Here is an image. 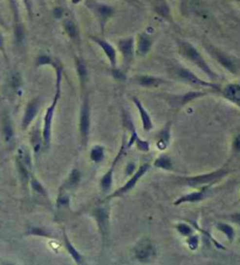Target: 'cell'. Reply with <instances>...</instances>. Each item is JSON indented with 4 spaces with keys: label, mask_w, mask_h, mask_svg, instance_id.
Here are the masks:
<instances>
[{
    "label": "cell",
    "mask_w": 240,
    "mask_h": 265,
    "mask_svg": "<svg viewBox=\"0 0 240 265\" xmlns=\"http://www.w3.org/2000/svg\"><path fill=\"white\" fill-rule=\"evenodd\" d=\"M55 93H54L53 99L51 104L46 109L45 115L42 118V126L41 133L43 139V151H48L52 145V136H53V122L55 111L59 104L60 97H61V89H62V81H63V65L56 68L55 70Z\"/></svg>",
    "instance_id": "cell-1"
},
{
    "label": "cell",
    "mask_w": 240,
    "mask_h": 265,
    "mask_svg": "<svg viewBox=\"0 0 240 265\" xmlns=\"http://www.w3.org/2000/svg\"><path fill=\"white\" fill-rule=\"evenodd\" d=\"M230 168L227 165L215 169L212 172L202 173L197 175H190V177H177L175 178V182L181 186L191 187V188H199L203 186H213L215 183L224 179L230 174Z\"/></svg>",
    "instance_id": "cell-2"
},
{
    "label": "cell",
    "mask_w": 240,
    "mask_h": 265,
    "mask_svg": "<svg viewBox=\"0 0 240 265\" xmlns=\"http://www.w3.org/2000/svg\"><path fill=\"white\" fill-rule=\"evenodd\" d=\"M178 50L184 59H186L187 61L193 63L199 70L203 71V73L211 80V82L216 83V81L219 80L218 74L211 68V66L207 63L206 60L204 59V56L202 55L201 51H199L192 43L186 41V40H178Z\"/></svg>",
    "instance_id": "cell-3"
},
{
    "label": "cell",
    "mask_w": 240,
    "mask_h": 265,
    "mask_svg": "<svg viewBox=\"0 0 240 265\" xmlns=\"http://www.w3.org/2000/svg\"><path fill=\"white\" fill-rule=\"evenodd\" d=\"M32 152L25 146H20L17 151L14 163H16V169L18 173L19 181L24 191L30 189L31 175L33 174V160H32Z\"/></svg>",
    "instance_id": "cell-4"
},
{
    "label": "cell",
    "mask_w": 240,
    "mask_h": 265,
    "mask_svg": "<svg viewBox=\"0 0 240 265\" xmlns=\"http://www.w3.org/2000/svg\"><path fill=\"white\" fill-rule=\"evenodd\" d=\"M92 129V104L89 99V93L82 95L79 112V137L80 145L82 149L88 146L89 137H91Z\"/></svg>",
    "instance_id": "cell-5"
},
{
    "label": "cell",
    "mask_w": 240,
    "mask_h": 265,
    "mask_svg": "<svg viewBox=\"0 0 240 265\" xmlns=\"http://www.w3.org/2000/svg\"><path fill=\"white\" fill-rule=\"evenodd\" d=\"M170 73L175 75L176 79H178L179 81H183V82H186L187 84L193 85V86H198V88L202 89H210L212 91H217L219 93L222 89V86L218 84V83L215 82H209V81H205L201 77L197 76L195 73L190 70V69L183 67V66H172V68L170 69Z\"/></svg>",
    "instance_id": "cell-6"
},
{
    "label": "cell",
    "mask_w": 240,
    "mask_h": 265,
    "mask_svg": "<svg viewBox=\"0 0 240 265\" xmlns=\"http://www.w3.org/2000/svg\"><path fill=\"white\" fill-rule=\"evenodd\" d=\"M91 216L96 223L101 236V242H102V247L105 248L109 240V235H111V207H109L108 202L95 207L92 210Z\"/></svg>",
    "instance_id": "cell-7"
},
{
    "label": "cell",
    "mask_w": 240,
    "mask_h": 265,
    "mask_svg": "<svg viewBox=\"0 0 240 265\" xmlns=\"http://www.w3.org/2000/svg\"><path fill=\"white\" fill-rule=\"evenodd\" d=\"M150 168H151V164H149V163H144V164H142L141 166H138L134 174L130 175V178L126 181V182H124L123 186H121L120 188L116 189L115 192L109 193V194L107 195V198L105 200L106 202L112 200V199L122 198V197H124V195L129 194V193L135 188L136 185L140 182L142 178H143L144 175L149 172Z\"/></svg>",
    "instance_id": "cell-8"
},
{
    "label": "cell",
    "mask_w": 240,
    "mask_h": 265,
    "mask_svg": "<svg viewBox=\"0 0 240 265\" xmlns=\"http://www.w3.org/2000/svg\"><path fill=\"white\" fill-rule=\"evenodd\" d=\"M85 5L91 11V13H92V16L95 17L101 28V32L105 33L107 24L114 17L115 8L111 5L105 4V2L97 1V0H85Z\"/></svg>",
    "instance_id": "cell-9"
},
{
    "label": "cell",
    "mask_w": 240,
    "mask_h": 265,
    "mask_svg": "<svg viewBox=\"0 0 240 265\" xmlns=\"http://www.w3.org/2000/svg\"><path fill=\"white\" fill-rule=\"evenodd\" d=\"M210 91L212 90H210V89H202V90H191L179 95H166V96H164V99L166 100L170 108L173 109L175 111H179L185 105L189 104V103L209 95Z\"/></svg>",
    "instance_id": "cell-10"
},
{
    "label": "cell",
    "mask_w": 240,
    "mask_h": 265,
    "mask_svg": "<svg viewBox=\"0 0 240 265\" xmlns=\"http://www.w3.org/2000/svg\"><path fill=\"white\" fill-rule=\"evenodd\" d=\"M8 7L12 14V25H13V37L14 43L17 47H22L26 40V28L24 21L21 19L18 0H7Z\"/></svg>",
    "instance_id": "cell-11"
},
{
    "label": "cell",
    "mask_w": 240,
    "mask_h": 265,
    "mask_svg": "<svg viewBox=\"0 0 240 265\" xmlns=\"http://www.w3.org/2000/svg\"><path fill=\"white\" fill-rule=\"evenodd\" d=\"M127 137L123 136L122 138V143H121L120 149H118L117 154L115 155L114 160H112L111 167L107 169V172L102 175V178L100 179V189L102 191L103 194L108 195L109 193L111 192L112 188V183H114V173H115V168H116L118 161L122 159V157L126 153L127 151Z\"/></svg>",
    "instance_id": "cell-12"
},
{
    "label": "cell",
    "mask_w": 240,
    "mask_h": 265,
    "mask_svg": "<svg viewBox=\"0 0 240 265\" xmlns=\"http://www.w3.org/2000/svg\"><path fill=\"white\" fill-rule=\"evenodd\" d=\"M117 50L120 51L121 56H122V67H121L120 69L124 74H127L129 71L130 67H131L132 61H134L136 56L135 37L127 36L118 40Z\"/></svg>",
    "instance_id": "cell-13"
},
{
    "label": "cell",
    "mask_w": 240,
    "mask_h": 265,
    "mask_svg": "<svg viewBox=\"0 0 240 265\" xmlns=\"http://www.w3.org/2000/svg\"><path fill=\"white\" fill-rule=\"evenodd\" d=\"M134 257L141 263H150L157 257V249H156L154 242L150 240L149 237L141 238L137 243L135 244L134 249Z\"/></svg>",
    "instance_id": "cell-14"
},
{
    "label": "cell",
    "mask_w": 240,
    "mask_h": 265,
    "mask_svg": "<svg viewBox=\"0 0 240 265\" xmlns=\"http://www.w3.org/2000/svg\"><path fill=\"white\" fill-rule=\"evenodd\" d=\"M203 45L205 50H207V53H209L210 55L222 66V67H224L226 70H228L232 74H236L237 71H238V65H237L236 60H234L231 55H228L226 51L222 50L221 48L216 47V46L211 45L209 42L203 41Z\"/></svg>",
    "instance_id": "cell-15"
},
{
    "label": "cell",
    "mask_w": 240,
    "mask_h": 265,
    "mask_svg": "<svg viewBox=\"0 0 240 265\" xmlns=\"http://www.w3.org/2000/svg\"><path fill=\"white\" fill-rule=\"evenodd\" d=\"M40 108H41V97L40 96L33 97V99L28 100V103L25 106L24 115H22L21 124H20L22 131L28 130V128L32 125V123L34 122L37 114H39Z\"/></svg>",
    "instance_id": "cell-16"
},
{
    "label": "cell",
    "mask_w": 240,
    "mask_h": 265,
    "mask_svg": "<svg viewBox=\"0 0 240 265\" xmlns=\"http://www.w3.org/2000/svg\"><path fill=\"white\" fill-rule=\"evenodd\" d=\"M89 40L95 43L100 50H102L103 54H105L106 59L108 60L109 65H111V69H116L117 67V50L111 45V42L107 41L106 39L101 36L92 35L89 36Z\"/></svg>",
    "instance_id": "cell-17"
},
{
    "label": "cell",
    "mask_w": 240,
    "mask_h": 265,
    "mask_svg": "<svg viewBox=\"0 0 240 265\" xmlns=\"http://www.w3.org/2000/svg\"><path fill=\"white\" fill-rule=\"evenodd\" d=\"M0 128H1V136L5 144L10 146L13 145L14 140H16V128H14V123L8 110L2 111Z\"/></svg>",
    "instance_id": "cell-18"
},
{
    "label": "cell",
    "mask_w": 240,
    "mask_h": 265,
    "mask_svg": "<svg viewBox=\"0 0 240 265\" xmlns=\"http://www.w3.org/2000/svg\"><path fill=\"white\" fill-rule=\"evenodd\" d=\"M211 187L212 186L199 187L197 191H193V192L187 193V194L182 195V197H179L177 200L173 202V206H181V204H184V203L202 202V201L205 200V199L209 197Z\"/></svg>",
    "instance_id": "cell-19"
},
{
    "label": "cell",
    "mask_w": 240,
    "mask_h": 265,
    "mask_svg": "<svg viewBox=\"0 0 240 265\" xmlns=\"http://www.w3.org/2000/svg\"><path fill=\"white\" fill-rule=\"evenodd\" d=\"M154 37L147 32H142V33L138 34L137 37H135L136 56L144 57L148 55L152 46H154Z\"/></svg>",
    "instance_id": "cell-20"
},
{
    "label": "cell",
    "mask_w": 240,
    "mask_h": 265,
    "mask_svg": "<svg viewBox=\"0 0 240 265\" xmlns=\"http://www.w3.org/2000/svg\"><path fill=\"white\" fill-rule=\"evenodd\" d=\"M30 191L32 193L34 198L37 199V200L43 201L46 202L47 206H51V198H50V193H48L47 188L42 185V182L37 179V177L36 174L31 175V180H30Z\"/></svg>",
    "instance_id": "cell-21"
},
{
    "label": "cell",
    "mask_w": 240,
    "mask_h": 265,
    "mask_svg": "<svg viewBox=\"0 0 240 265\" xmlns=\"http://www.w3.org/2000/svg\"><path fill=\"white\" fill-rule=\"evenodd\" d=\"M136 85L143 86V88H160L170 83L169 81L162 79V77L152 76V75H135L130 79Z\"/></svg>",
    "instance_id": "cell-22"
},
{
    "label": "cell",
    "mask_w": 240,
    "mask_h": 265,
    "mask_svg": "<svg viewBox=\"0 0 240 265\" xmlns=\"http://www.w3.org/2000/svg\"><path fill=\"white\" fill-rule=\"evenodd\" d=\"M75 69H76L77 79H79L81 96L88 93V82H89V75L88 69H87L85 60L81 56L75 55Z\"/></svg>",
    "instance_id": "cell-23"
},
{
    "label": "cell",
    "mask_w": 240,
    "mask_h": 265,
    "mask_svg": "<svg viewBox=\"0 0 240 265\" xmlns=\"http://www.w3.org/2000/svg\"><path fill=\"white\" fill-rule=\"evenodd\" d=\"M61 240L63 243V248H65V250L67 251V253L69 256H71V258L73 259L75 262V264L76 265H86V258L85 256L81 253L79 250L76 249V247L74 246L73 243H72L71 238H69V236L67 234V232H66L65 228H62V234H61Z\"/></svg>",
    "instance_id": "cell-24"
},
{
    "label": "cell",
    "mask_w": 240,
    "mask_h": 265,
    "mask_svg": "<svg viewBox=\"0 0 240 265\" xmlns=\"http://www.w3.org/2000/svg\"><path fill=\"white\" fill-rule=\"evenodd\" d=\"M62 28L63 31H65L66 35L68 36V39L71 40L72 42L75 43L76 46L81 45L80 28L74 19H72L71 17L62 18Z\"/></svg>",
    "instance_id": "cell-25"
},
{
    "label": "cell",
    "mask_w": 240,
    "mask_h": 265,
    "mask_svg": "<svg viewBox=\"0 0 240 265\" xmlns=\"http://www.w3.org/2000/svg\"><path fill=\"white\" fill-rule=\"evenodd\" d=\"M171 129H172V119L164 124V126L160 130V132L156 136V148L161 152L166 151L171 143Z\"/></svg>",
    "instance_id": "cell-26"
},
{
    "label": "cell",
    "mask_w": 240,
    "mask_h": 265,
    "mask_svg": "<svg viewBox=\"0 0 240 265\" xmlns=\"http://www.w3.org/2000/svg\"><path fill=\"white\" fill-rule=\"evenodd\" d=\"M132 103H134L135 108L137 109L138 114L141 117V123H142V129L144 132H150L154 129V122H152V118L150 116L148 110L146 109V106L143 105V103L141 102V99L138 97H132L131 99Z\"/></svg>",
    "instance_id": "cell-27"
},
{
    "label": "cell",
    "mask_w": 240,
    "mask_h": 265,
    "mask_svg": "<svg viewBox=\"0 0 240 265\" xmlns=\"http://www.w3.org/2000/svg\"><path fill=\"white\" fill-rule=\"evenodd\" d=\"M30 145H31V152L34 158H37L40 153L43 151V139L41 129L39 126H36L30 133Z\"/></svg>",
    "instance_id": "cell-28"
},
{
    "label": "cell",
    "mask_w": 240,
    "mask_h": 265,
    "mask_svg": "<svg viewBox=\"0 0 240 265\" xmlns=\"http://www.w3.org/2000/svg\"><path fill=\"white\" fill-rule=\"evenodd\" d=\"M219 93L228 102L233 103V104L238 105L240 108V84L239 83H228L221 89Z\"/></svg>",
    "instance_id": "cell-29"
},
{
    "label": "cell",
    "mask_w": 240,
    "mask_h": 265,
    "mask_svg": "<svg viewBox=\"0 0 240 265\" xmlns=\"http://www.w3.org/2000/svg\"><path fill=\"white\" fill-rule=\"evenodd\" d=\"M82 177H83L82 172H81L77 167H73V168L71 169V172H69V174L67 175V178L65 179V181L60 185V187L67 189L68 192H73L74 189H76L77 187L80 186L81 181H82Z\"/></svg>",
    "instance_id": "cell-30"
},
{
    "label": "cell",
    "mask_w": 240,
    "mask_h": 265,
    "mask_svg": "<svg viewBox=\"0 0 240 265\" xmlns=\"http://www.w3.org/2000/svg\"><path fill=\"white\" fill-rule=\"evenodd\" d=\"M151 8L156 16L161 17L162 19L166 20V21L169 22L173 21L171 8H170V5L169 2H167V0H152Z\"/></svg>",
    "instance_id": "cell-31"
},
{
    "label": "cell",
    "mask_w": 240,
    "mask_h": 265,
    "mask_svg": "<svg viewBox=\"0 0 240 265\" xmlns=\"http://www.w3.org/2000/svg\"><path fill=\"white\" fill-rule=\"evenodd\" d=\"M71 209V192L67 189L59 187L57 191L56 200H55V212L56 214L59 213L66 212V210Z\"/></svg>",
    "instance_id": "cell-32"
},
{
    "label": "cell",
    "mask_w": 240,
    "mask_h": 265,
    "mask_svg": "<svg viewBox=\"0 0 240 265\" xmlns=\"http://www.w3.org/2000/svg\"><path fill=\"white\" fill-rule=\"evenodd\" d=\"M25 236L41 238H59V236L54 234V232H52L47 227L42 226H28L25 230Z\"/></svg>",
    "instance_id": "cell-33"
},
{
    "label": "cell",
    "mask_w": 240,
    "mask_h": 265,
    "mask_svg": "<svg viewBox=\"0 0 240 265\" xmlns=\"http://www.w3.org/2000/svg\"><path fill=\"white\" fill-rule=\"evenodd\" d=\"M61 65L62 63L60 62L59 60L55 59V57H53L47 53L39 54V55L36 57V60H34V67H36L37 69L41 68V67H46V66H50V67H52L54 69V70H55V69L59 68Z\"/></svg>",
    "instance_id": "cell-34"
},
{
    "label": "cell",
    "mask_w": 240,
    "mask_h": 265,
    "mask_svg": "<svg viewBox=\"0 0 240 265\" xmlns=\"http://www.w3.org/2000/svg\"><path fill=\"white\" fill-rule=\"evenodd\" d=\"M152 166L156 167V168L163 169V171H167V172L175 171L173 161L171 159V157L167 154L158 155V157L154 160V163H152Z\"/></svg>",
    "instance_id": "cell-35"
},
{
    "label": "cell",
    "mask_w": 240,
    "mask_h": 265,
    "mask_svg": "<svg viewBox=\"0 0 240 265\" xmlns=\"http://www.w3.org/2000/svg\"><path fill=\"white\" fill-rule=\"evenodd\" d=\"M106 158V148L103 145H94L89 151V159L94 164H101Z\"/></svg>",
    "instance_id": "cell-36"
},
{
    "label": "cell",
    "mask_w": 240,
    "mask_h": 265,
    "mask_svg": "<svg viewBox=\"0 0 240 265\" xmlns=\"http://www.w3.org/2000/svg\"><path fill=\"white\" fill-rule=\"evenodd\" d=\"M7 85L13 94H16V95L20 94V91H21V88H22L21 75H20L18 71H17V73L11 74L10 77H8Z\"/></svg>",
    "instance_id": "cell-37"
},
{
    "label": "cell",
    "mask_w": 240,
    "mask_h": 265,
    "mask_svg": "<svg viewBox=\"0 0 240 265\" xmlns=\"http://www.w3.org/2000/svg\"><path fill=\"white\" fill-rule=\"evenodd\" d=\"M216 228L226 236L228 242L234 241V237H236V232H234L233 227L231 226V224L225 223V222H218L216 224Z\"/></svg>",
    "instance_id": "cell-38"
},
{
    "label": "cell",
    "mask_w": 240,
    "mask_h": 265,
    "mask_svg": "<svg viewBox=\"0 0 240 265\" xmlns=\"http://www.w3.org/2000/svg\"><path fill=\"white\" fill-rule=\"evenodd\" d=\"M176 230H177V232L181 236H183V237H189L192 234H195V228H193L192 226H191L190 223L187 222H178L175 226Z\"/></svg>",
    "instance_id": "cell-39"
},
{
    "label": "cell",
    "mask_w": 240,
    "mask_h": 265,
    "mask_svg": "<svg viewBox=\"0 0 240 265\" xmlns=\"http://www.w3.org/2000/svg\"><path fill=\"white\" fill-rule=\"evenodd\" d=\"M185 244L191 251H196L199 248V244H201V237L197 234H192L189 237L185 238Z\"/></svg>",
    "instance_id": "cell-40"
},
{
    "label": "cell",
    "mask_w": 240,
    "mask_h": 265,
    "mask_svg": "<svg viewBox=\"0 0 240 265\" xmlns=\"http://www.w3.org/2000/svg\"><path fill=\"white\" fill-rule=\"evenodd\" d=\"M134 146H136V149H137L138 151L143 152V153H148V152L150 151V143L148 142V140L141 138L140 136L136 137Z\"/></svg>",
    "instance_id": "cell-41"
},
{
    "label": "cell",
    "mask_w": 240,
    "mask_h": 265,
    "mask_svg": "<svg viewBox=\"0 0 240 265\" xmlns=\"http://www.w3.org/2000/svg\"><path fill=\"white\" fill-rule=\"evenodd\" d=\"M21 1H22V4H24L26 11H27L28 18L32 20L33 19V10H34L33 0H21Z\"/></svg>",
    "instance_id": "cell-42"
},
{
    "label": "cell",
    "mask_w": 240,
    "mask_h": 265,
    "mask_svg": "<svg viewBox=\"0 0 240 265\" xmlns=\"http://www.w3.org/2000/svg\"><path fill=\"white\" fill-rule=\"evenodd\" d=\"M0 53L1 55L4 56L5 61L8 62V55H7V50H6V42H5V37L0 32Z\"/></svg>",
    "instance_id": "cell-43"
},
{
    "label": "cell",
    "mask_w": 240,
    "mask_h": 265,
    "mask_svg": "<svg viewBox=\"0 0 240 265\" xmlns=\"http://www.w3.org/2000/svg\"><path fill=\"white\" fill-rule=\"evenodd\" d=\"M232 152L233 153H240V133L233 138Z\"/></svg>",
    "instance_id": "cell-44"
},
{
    "label": "cell",
    "mask_w": 240,
    "mask_h": 265,
    "mask_svg": "<svg viewBox=\"0 0 240 265\" xmlns=\"http://www.w3.org/2000/svg\"><path fill=\"white\" fill-rule=\"evenodd\" d=\"M63 13H65V10L61 6L54 7L53 10V16L56 20H61L63 18Z\"/></svg>",
    "instance_id": "cell-45"
},
{
    "label": "cell",
    "mask_w": 240,
    "mask_h": 265,
    "mask_svg": "<svg viewBox=\"0 0 240 265\" xmlns=\"http://www.w3.org/2000/svg\"><path fill=\"white\" fill-rule=\"evenodd\" d=\"M136 169H137V167H136L134 163L128 164V165H127V167H126V175H132L135 173Z\"/></svg>",
    "instance_id": "cell-46"
},
{
    "label": "cell",
    "mask_w": 240,
    "mask_h": 265,
    "mask_svg": "<svg viewBox=\"0 0 240 265\" xmlns=\"http://www.w3.org/2000/svg\"><path fill=\"white\" fill-rule=\"evenodd\" d=\"M123 1L128 2V4L132 5V6L140 7V8L143 7V4H142V2H141V0H123Z\"/></svg>",
    "instance_id": "cell-47"
},
{
    "label": "cell",
    "mask_w": 240,
    "mask_h": 265,
    "mask_svg": "<svg viewBox=\"0 0 240 265\" xmlns=\"http://www.w3.org/2000/svg\"><path fill=\"white\" fill-rule=\"evenodd\" d=\"M228 218H230L231 221L237 224H240V213H236V214H232L228 216Z\"/></svg>",
    "instance_id": "cell-48"
},
{
    "label": "cell",
    "mask_w": 240,
    "mask_h": 265,
    "mask_svg": "<svg viewBox=\"0 0 240 265\" xmlns=\"http://www.w3.org/2000/svg\"><path fill=\"white\" fill-rule=\"evenodd\" d=\"M0 26H2V27H5V28H6V24H5L4 19L1 18V16H0Z\"/></svg>",
    "instance_id": "cell-49"
},
{
    "label": "cell",
    "mask_w": 240,
    "mask_h": 265,
    "mask_svg": "<svg viewBox=\"0 0 240 265\" xmlns=\"http://www.w3.org/2000/svg\"><path fill=\"white\" fill-rule=\"evenodd\" d=\"M71 2L73 5H79L80 2H82V0H71Z\"/></svg>",
    "instance_id": "cell-50"
},
{
    "label": "cell",
    "mask_w": 240,
    "mask_h": 265,
    "mask_svg": "<svg viewBox=\"0 0 240 265\" xmlns=\"http://www.w3.org/2000/svg\"><path fill=\"white\" fill-rule=\"evenodd\" d=\"M1 265H14L12 263H10V262H4V263H2Z\"/></svg>",
    "instance_id": "cell-51"
},
{
    "label": "cell",
    "mask_w": 240,
    "mask_h": 265,
    "mask_svg": "<svg viewBox=\"0 0 240 265\" xmlns=\"http://www.w3.org/2000/svg\"><path fill=\"white\" fill-rule=\"evenodd\" d=\"M56 1H57V2H61V1H62V0H56Z\"/></svg>",
    "instance_id": "cell-52"
},
{
    "label": "cell",
    "mask_w": 240,
    "mask_h": 265,
    "mask_svg": "<svg viewBox=\"0 0 240 265\" xmlns=\"http://www.w3.org/2000/svg\"><path fill=\"white\" fill-rule=\"evenodd\" d=\"M0 209H1V204H0Z\"/></svg>",
    "instance_id": "cell-53"
},
{
    "label": "cell",
    "mask_w": 240,
    "mask_h": 265,
    "mask_svg": "<svg viewBox=\"0 0 240 265\" xmlns=\"http://www.w3.org/2000/svg\"><path fill=\"white\" fill-rule=\"evenodd\" d=\"M238 202H240V198H239V201H238Z\"/></svg>",
    "instance_id": "cell-54"
},
{
    "label": "cell",
    "mask_w": 240,
    "mask_h": 265,
    "mask_svg": "<svg viewBox=\"0 0 240 265\" xmlns=\"http://www.w3.org/2000/svg\"><path fill=\"white\" fill-rule=\"evenodd\" d=\"M239 243H240V238H239Z\"/></svg>",
    "instance_id": "cell-55"
},
{
    "label": "cell",
    "mask_w": 240,
    "mask_h": 265,
    "mask_svg": "<svg viewBox=\"0 0 240 265\" xmlns=\"http://www.w3.org/2000/svg\"><path fill=\"white\" fill-rule=\"evenodd\" d=\"M239 1H240V0H239Z\"/></svg>",
    "instance_id": "cell-56"
}]
</instances>
